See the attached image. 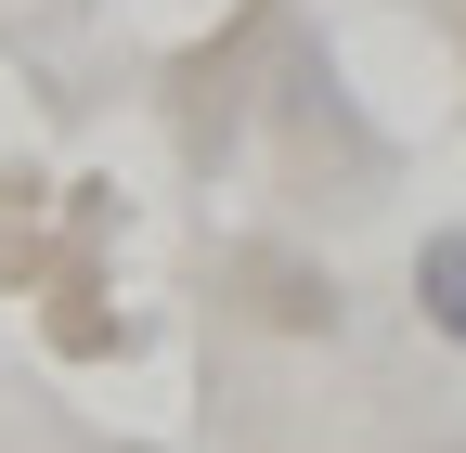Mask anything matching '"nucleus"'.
<instances>
[{"label": "nucleus", "mask_w": 466, "mask_h": 453, "mask_svg": "<svg viewBox=\"0 0 466 453\" xmlns=\"http://www.w3.org/2000/svg\"><path fill=\"white\" fill-rule=\"evenodd\" d=\"M415 311H428L453 350H466V220H441V234L415 247Z\"/></svg>", "instance_id": "1"}]
</instances>
